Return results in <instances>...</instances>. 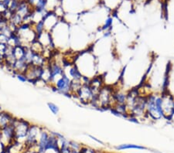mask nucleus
Returning <instances> with one entry per match:
<instances>
[{"label": "nucleus", "mask_w": 174, "mask_h": 153, "mask_svg": "<svg viewBox=\"0 0 174 153\" xmlns=\"http://www.w3.org/2000/svg\"><path fill=\"white\" fill-rule=\"evenodd\" d=\"M35 1H36V0H29V2H30V3H33V2H35Z\"/></svg>", "instance_id": "aec40b11"}, {"label": "nucleus", "mask_w": 174, "mask_h": 153, "mask_svg": "<svg viewBox=\"0 0 174 153\" xmlns=\"http://www.w3.org/2000/svg\"><path fill=\"white\" fill-rule=\"evenodd\" d=\"M162 113L166 120L171 121L174 113V97L166 91L161 93Z\"/></svg>", "instance_id": "20e7f679"}, {"label": "nucleus", "mask_w": 174, "mask_h": 153, "mask_svg": "<svg viewBox=\"0 0 174 153\" xmlns=\"http://www.w3.org/2000/svg\"><path fill=\"white\" fill-rule=\"evenodd\" d=\"M75 96L81 103L85 104H91L95 97H97L88 83H84L77 92Z\"/></svg>", "instance_id": "423d86ee"}, {"label": "nucleus", "mask_w": 174, "mask_h": 153, "mask_svg": "<svg viewBox=\"0 0 174 153\" xmlns=\"http://www.w3.org/2000/svg\"><path fill=\"white\" fill-rule=\"evenodd\" d=\"M166 91L174 97V64L173 63L169 64Z\"/></svg>", "instance_id": "0eeeda50"}, {"label": "nucleus", "mask_w": 174, "mask_h": 153, "mask_svg": "<svg viewBox=\"0 0 174 153\" xmlns=\"http://www.w3.org/2000/svg\"><path fill=\"white\" fill-rule=\"evenodd\" d=\"M74 64L86 78H94L97 75V58L93 50H85L81 51L75 57Z\"/></svg>", "instance_id": "f257e3e1"}, {"label": "nucleus", "mask_w": 174, "mask_h": 153, "mask_svg": "<svg viewBox=\"0 0 174 153\" xmlns=\"http://www.w3.org/2000/svg\"><path fill=\"white\" fill-rule=\"evenodd\" d=\"M172 120H174V113H173V118H172V119H171V121Z\"/></svg>", "instance_id": "412c9836"}, {"label": "nucleus", "mask_w": 174, "mask_h": 153, "mask_svg": "<svg viewBox=\"0 0 174 153\" xmlns=\"http://www.w3.org/2000/svg\"><path fill=\"white\" fill-rule=\"evenodd\" d=\"M50 136V132H48L45 130H41L39 135V141H38V152L44 153L48 145L49 139Z\"/></svg>", "instance_id": "6e6552de"}, {"label": "nucleus", "mask_w": 174, "mask_h": 153, "mask_svg": "<svg viewBox=\"0 0 174 153\" xmlns=\"http://www.w3.org/2000/svg\"><path fill=\"white\" fill-rule=\"evenodd\" d=\"M71 82V79L70 78L67 74H64L57 80V81H55V83H53L52 87H53V89H55L57 92L70 97L72 96L71 92H70Z\"/></svg>", "instance_id": "7ed1b4c3"}, {"label": "nucleus", "mask_w": 174, "mask_h": 153, "mask_svg": "<svg viewBox=\"0 0 174 153\" xmlns=\"http://www.w3.org/2000/svg\"><path fill=\"white\" fill-rule=\"evenodd\" d=\"M47 106H48L49 109L50 110V111L53 114H57L59 113L60 109H59V107L57 104H53L52 102H49V103H47Z\"/></svg>", "instance_id": "ddd939ff"}, {"label": "nucleus", "mask_w": 174, "mask_h": 153, "mask_svg": "<svg viewBox=\"0 0 174 153\" xmlns=\"http://www.w3.org/2000/svg\"><path fill=\"white\" fill-rule=\"evenodd\" d=\"M15 118L8 112H0V129L12 124Z\"/></svg>", "instance_id": "9d476101"}, {"label": "nucleus", "mask_w": 174, "mask_h": 153, "mask_svg": "<svg viewBox=\"0 0 174 153\" xmlns=\"http://www.w3.org/2000/svg\"><path fill=\"white\" fill-rule=\"evenodd\" d=\"M72 150L70 147H63L59 150V153H71Z\"/></svg>", "instance_id": "f3484780"}, {"label": "nucleus", "mask_w": 174, "mask_h": 153, "mask_svg": "<svg viewBox=\"0 0 174 153\" xmlns=\"http://www.w3.org/2000/svg\"><path fill=\"white\" fill-rule=\"evenodd\" d=\"M88 136L90 137V138H91V139H93V140H95V141H97V143L102 144V145H104V142H103V141H101V140H100V139H96V138H95V137L92 136V135H90V134H88Z\"/></svg>", "instance_id": "a211bd4d"}, {"label": "nucleus", "mask_w": 174, "mask_h": 153, "mask_svg": "<svg viewBox=\"0 0 174 153\" xmlns=\"http://www.w3.org/2000/svg\"><path fill=\"white\" fill-rule=\"evenodd\" d=\"M79 153H97V152L92 148H88V147H82L81 146V149L79 150Z\"/></svg>", "instance_id": "2eb2a0df"}, {"label": "nucleus", "mask_w": 174, "mask_h": 153, "mask_svg": "<svg viewBox=\"0 0 174 153\" xmlns=\"http://www.w3.org/2000/svg\"><path fill=\"white\" fill-rule=\"evenodd\" d=\"M34 30L36 33H37V36L38 37L39 35L42 34L43 32H45V27H44V21L41 20L38 22V23L36 24L34 28Z\"/></svg>", "instance_id": "f8f14e48"}, {"label": "nucleus", "mask_w": 174, "mask_h": 153, "mask_svg": "<svg viewBox=\"0 0 174 153\" xmlns=\"http://www.w3.org/2000/svg\"><path fill=\"white\" fill-rule=\"evenodd\" d=\"M14 132H15V139L16 141H19V139H25L27 136L28 132L30 130V124L27 121L23 119H16L13 121Z\"/></svg>", "instance_id": "39448f33"}, {"label": "nucleus", "mask_w": 174, "mask_h": 153, "mask_svg": "<svg viewBox=\"0 0 174 153\" xmlns=\"http://www.w3.org/2000/svg\"><path fill=\"white\" fill-rule=\"evenodd\" d=\"M146 116L153 121L165 119L162 113L161 94L152 93L146 97Z\"/></svg>", "instance_id": "f03ea898"}, {"label": "nucleus", "mask_w": 174, "mask_h": 153, "mask_svg": "<svg viewBox=\"0 0 174 153\" xmlns=\"http://www.w3.org/2000/svg\"><path fill=\"white\" fill-rule=\"evenodd\" d=\"M46 3V0H38V2H37V12H41L44 9V8H45Z\"/></svg>", "instance_id": "4468645a"}, {"label": "nucleus", "mask_w": 174, "mask_h": 153, "mask_svg": "<svg viewBox=\"0 0 174 153\" xmlns=\"http://www.w3.org/2000/svg\"><path fill=\"white\" fill-rule=\"evenodd\" d=\"M64 67L68 68V72H67V75L71 80H74V81H81V80H83L84 76H82L81 72L79 71L78 69L77 68V67L74 63Z\"/></svg>", "instance_id": "1a4fd4ad"}, {"label": "nucleus", "mask_w": 174, "mask_h": 153, "mask_svg": "<svg viewBox=\"0 0 174 153\" xmlns=\"http://www.w3.org/2000/svg\"><path fill=\"white\" fill-rule=\"evenodd\" d=\"M116 150L122 151L126 150V149H137V150H147L148 148L145 146L140 145H135V144H122L116 146Z\"/></svg>", "instance_id": "9b49d317"}, {"label": "nucleus", "mask_w": 174, "mask_h": 153, "mask_svg": "<svg viewBox=\"0 0 174 153\" xmlns=\"http://www.w3.org/2000/svg\"><path fill=\"white\" fill-rule=\"evenodd\" d=\"M16 77L21 82H26L27 81V78L24 74H16Z\"/></svg>", "instance_id": "dca6fc26"}, {"label": "nucleus", "mask_w": 174, "mask_h": 153, "mask_svg": "<svg viewBox=\"0 0 174 153\" xmlns=\"http://www.w3.org/2000/svg\"><path fill=\"white\" fill-rule=\"evenodd\" d=\"M71 153H79V151H76V150H72Z\"/></svg>", "instance_id": "6ab92c4d"}]
</instances>
